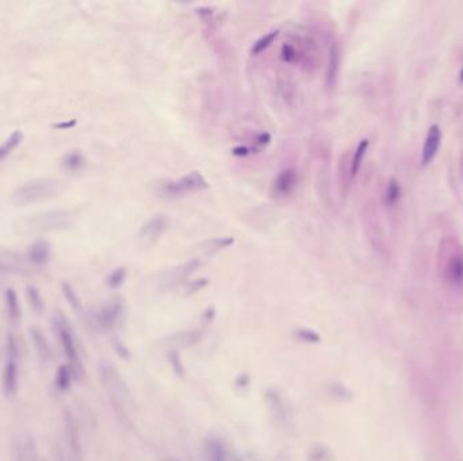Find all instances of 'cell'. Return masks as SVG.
Listing matches in <instances>:
<instances>
[{
  "label": "cell",
  "mask_w": 463,
  "mask_h": 461,
  "mask_svg": "<svg viewBox=\"0 0 463 461\" xmlns=\"http://www.w3.org/2000/svg\"><path fill=\"white\" fill-rule=\"evenodd\" d=\"M101 380L103 387L108 395V399L114 408L115 412L122 418L127 424L130 422V410L133 409V399L130 396V391L127 383L121 378L120 372L110 364L104 362L99 367Z\"/></svg>",
  "instance_id": "obj_1"
},
{
  "label": "cell",
  "mask_w": 463,
  "mask_h": 461,
  "mask_svg": "<svg viewBox=\"0 0 463 461\" xmlns=\"http://www.w3.org/2000/svg\"><path fill=\"white\" fill-rule=\"evenodd\" d=\"M58 192V183L53 179H35L21 185L13 195L14 203L18 206L30 205L49 199Z\"/></svg>",
  "instance_id": "obj_2"
},
{
  "label": "cell",
  "mask_w": 463,
  "mask_h": 461,
  "mask_svg": "<svg viewBox=\"0 0 463 461\" xmlns=\"http://www.w3.org/2000/svg\"><path fill=\"white\" fill-rule=\"evenodd\" d=\"M54 329H56L57 338L60 341V345L64 351V355L67 356V360H68V365L72 368V371L75 374V379L81 380L83 376H84V368H83L81 360L79 356L76 340L74 337V333H72L70 325L67 324L65 318H63V317L54 318Z\"/></svg>",
  "instance_id": "obj_3"
},
{
  "label": "cell",
  "mask_w": 463,
  "mask_h": 461,
  "mask_svg": "<svg viewBox=\"0 0 463 461\" xmlns=\"http://www.w3.org/2000/svg\"><path fill=\"white\" fill-rule=\"evenodd\" d=\"M448 249H441L443 260V276L444 280L453 287L463 285V249L455 241H446Z\"/></svg>",
  "instance_id": "obj_4"
},
{
  "label": "cell",
  "mask_w": 463,
  "mask_h": 461,
  "mask_svg": "<svg viewBox=\"0 0 463 461\" xmlns=\"http://www.w3.org/2000/svg\"><path fill=\"white\" fill-rule=\"evenodd\" d=\"M30 228L37 231H58L68 229L72 222V214L64 210H53L35 215L30 221Z\"/></svg>",
  "instance_id": "obj_5"
},
{
  "label": "cell",
  "mask_w": 463,
  "mask_h": 461,
  "mask_svg": "<svg viewBox=\"0 0 463 461\" xmlns=\"http://www.w3.org/2000/svg\"><path fill=\"white\" fill-rule=\"evenodd\" d=\"M209 187L205 178L200 172H191L186 176H183L178 181H170L164 185V191L168 195L178 196L186 192H194V191H204Z\"/></svg>",
  "instance_id": "obj_6"
},
{
  "label": "cell",
  "mask_w": 463,
  "mask_h": 461,
  "mask_svg": "<svg viewBox=\"0 0 463 461\" xmlns=\"http://www.w3.org/2000/svg\"><path fill=\"white\" fill-rule=\"evenodd\" d=\"M266 399H267V403L273 411V415L277 419V422L284 429L291 428V425H293L291 411H290L289 405L286 403V401L283 399L282 395L277 389H268L266 394Z\"/></svg>",
  "instance_id": "obj_7"
},
{
  "label": "cell",
  "mask_w": 463,
  "mask_h": 461,
  "mask_svg": "<svg viewBox=\"0 0 463 461\" xmlns=\"http://www.w3.org/2000/svg\"><path fill=\"white\" fill-rule=\"evenodd\" d=\"M64 425L68 446L71 449V455L75 461H83V445L80 438V430L77 425L76 418L70 409L64 410Z\"/></svg>",
  "instance_id": "obj_8"
},
{
  "label": "cell",
  "mask_w": 463,
  "mask_h": 461,
  "mask_svg": "<svg viewBox=\"0 0 463 461\" xmlns=\"http://www.w3.org/2000/svg\"><path fill=\"white\" fill-rule=\"evenodd\" d=\"M441 138H443V134H441L440 126L439 125L430 126L427 135H425L423 151H421V162L424 165L430 164L437 157L440 145H441Z\"/></svg>",
  "instance_id": "obj_9"
},
{
  "label": "cell",
  "mask_w": 463,
  "mask_h": 461,
  "mask_svg": "<svg viewBox=\"0 0 463 461\" xmlns=\"http://www.w3.org/2000/svg\"><path fill=\"white\" fill-rule=\"evenodd\" d=\"M168 226V219L159 214L152 217L140 230V238L147 244V245H154V242L160 238V235L165 231Z\"/></svg>",
  "instance_id": "obj_10"
},
{
  "label": "cell",
  "mask_w": 463,
  "mask_h": 461,
  "mask_svg": "<svg viewBox=\"0 0 463 461\" xmlns=\"http://www.w3.org/2000/svg\"><path fill=\"white\" fill-rule=\"evenodd\" d=\"M13 461H40L34 441L29 436H21L13 442Z\"/></svg>",
  "instance_id": "obj_11"
},
{
  "label": "cell",
  "mask_w": 463,
  "mask_h": 461,
  "mask_svg": "<svg viewBox=\"0 0 463 461\" xmlns=\"http://www.w3.org/2000/svg\"><path fill=\"white\" fill-rule=\"evenodd\" d=\"M18 382H19L18 361L7 360L4 369H3V378H1V388H3L4 396L11 398L15 395V392L18 389Z\"/></svg>",
  "instance_id": "obj_12"
},
{
  "label": "cell",
  "mask_w": 463,
  "mask_h": 461,
  "mask_svg": "<svg viewBox=\"0 0 463 461\" xmlns=\"http://www.w3.org/2000/svg\"><path fill=\"white\" fill-rule=\"evenodd\" d=\"M297 183H298L297 171L293 168H286L278 174L277 179L274 181V185H273V191L279 198L289 196L297 187Z\"/></svg>",
  "instance_id": "obj_13"
},
{
  "label": "cell",
  "mask_w": 463,
  "mask_h": 461,
  "mask_svg": "<svg viewBox=\"0 0 463 461\" xmlns=\"http://www.w3.org/2000/svg\"><path fill=\"white\" fill-rule=\"evenodd\" d=\"M122 312V303L120 301H111L106 303L95 315V321L103 329H110L115 325Z\"/></svg>",
  "instance_id": "obj_14"
},
{
  "label": "cell",
  "mask_w": 463,
  "mask_h": 461,
  "mask_svg": "<svg viewBox=\"0 0 463 461\" xmlns=\"http://www.w3.org/2000/svg\"><path fill=\"white\" fill-rule=\"evenodd\" d=\"M30 338L33 341L34 349H35L40 360L44 361V362L51 361V358H53L51 342L47 338V335L42 333V330L38 329V328H31L30 329Z\"/></svg>",
  "instance_id": "obj_15"
},
{
  "label": "cell",
  "mask_w": 463,
  "mask_h": 461,
  "mask_svg": "<svg viewBox=\"0 0 463 461\" xmlns=\"http://www.w3.org/2000/svg\"><path fill=\"white\" fill-rule=\"evenodd\" d=\"M205 456L207 461H229V453L218 438L210 437L205 444Z\"/></svg>",
  "instance_id": "obj_16"
},
{
  "label": "cell",
  "mask_w": 463,
  "mask_h": 461,
  "mask_svg": "<svg viewBox=\"0 0 463 461\" xmlns=\"http://www.w3.org/2000/svg\"><path fill=\"white\" fill-rule=\"evenodd\" d=\"M340 71V49L334 44L330 51V60H328V69H327V87L334 90Z\"/></svg>",
  "instance_id": "obj_17"
},
{
  "label": "cell",
  "mask_w": 463,
  "mask_h": 461,
  "mask_svg": "<svg viewBox=\"0 0 463 461\" xmlns=\"http://www.w3.org/2000/svg\"><path fill=\"white\" fill-rule=\"evenodd\" d=\"M201 333L198 330H190V332H183V333L175 334L168 340V345L172 346V351H177L179 348H190L195 345L201 340Z\"/></svg>",
  "instance_id": "obj_18"
},
{
  "label": "cell",
  "mask_w": 463,
  "mask_h": 461,
  "mask_svg": "<svg viewBox=\"0 0 463 461\" xmlns=\"http://www.w3.org/2000/svg\"><path fill=\"white\" fill-rule=\"evenodd\" d=\"M51 256V245L47 241H38L29 249V258L35 265H42Z\"/></svg>",
  "instance_id": "obj_19"
},
{
  "label": "cell",
  "mask_w": 463,
  "mask_h": 461,
  "mask_svg": "<svg viewBox=\"0 0 463 461\" xmlns=\"http://www.w3.org/2000/svg\"><path fill=\"white\" fill-rule=\"evenodd\" d=\"M4 301H6V308H7V315L10 318L11 322H18L21 319V306H19V299H18V295L15 292V290L13 288H8L6 290V294H4Z\"/></svg>",
  "instance_id": "obj_20"
},
{
  "label": "cell",
  "mask_w": 463,
  "mask_h": 461,
  "mask_svg": "<svg viewBox=\"0 0 463 461\" xmlns=\"http://www.w3.org/2000/svg\"><path fill=\"white\" fill-rule=\"evenodd\" d=\"M75 379V374L68 364H63L58 367L54 378V385L60 391H68ZM76 380V379H75Z\"/></svg>",
  "instance_id": "obj_21"
},
{
  "label": "cell",
  "mask_w": 463,
  "mask_h": 461,
  "mask_svg": "<svg viewBox=\"0 0 463 461\" xmlns=\"http://www.w3.org/2000/svg\"><path fill=\"white\" fill-rule=\"evenodd\" d=\"M22 140H24V133L17 130L3 144H0V161H3L6 157L13 153L21 145Z\"/></svg>",
  "instance_id": "obj_22"
},
{
  "label": "cell",
  "mask_w": 463,
  "mask_h": 461,
  "mask_svg": "<svg viewBox=\"0 0 463 461\" xmlns=\"http://www.w3.org/2000/svg\"><path fill=\"white\" fill-rule=\"evenodd\" d=\"M401 194H403V188H401L400 181L394 179V178H391V179L387 181L385 195H384L386 206L393 207V206L397 205V202L401 199Z\"/></svg>",
  "instance_id": "obj_23"
},
{
  "label": "cell",
  "mask_w": 463,
  "mask_h": 461,
  "mask_svg": "<svg viewBox=\"0 0 463 461\" xmlns=\"http://www.w3.org/2000/svg\"><path fill=\"white\" fill-rule=\"evenodd\" d=\"M84 165H86V158L79 151H71L63 157V167L70 172H76Z\"/></svg>",
  "instance_id": "obj_24"
},
{
  "label": "cell",
  "mask_w": 463,
  "mask_h": 461,
  "mask_svg": "<svg viewBox=\"0 0 463 461\" xmlns=\"http://www.w3.org/2000/svg\"><path fill=\"white\" fill-rule=\"evenodd\" d=\"M368 146H370V141L367 138H364V140L360 141L359 145H358V148H357V151L354 153V157H352V161H351V176L352 178H355L358 175L360 167L363 164V160H364L366 153L368 151Z\"/></svg>",
  "instance_id": "obj_25"
},
{
  "label": "cell",
  "mask_w": 463,
  "mask_h": 461,
  "mask_svg": "<svg viewBox=\"0 0 463 461\" xmlns=\"http://www.w3.org/2000/svg\"><path fill=\"white\" fill-rule=\"evenodd\" d=\"M309 461H334L331 449L324 444H314L308 455Z\"/></svg>",
  "instance_id": "obj_26"
},
{
  "label": "cell",
  "mask_w": 463,
  "mask_h": 461,
  "mask_svg": "<svg viewBox=\"0 0 463 461\" xmlns=\"http://www.w3.org/2000/svg\"><path fill=\"white\" fill-rule=\"evenodd\" d=\"M26 296L30 308L35 312H42L44 311V301L40 294V291L34 285H27L26 288Z\"/></svg>",
  "instance_id": "obj_27"
},
{
  "label": "cell",
  "mask_w": 463,
  "mask_h": 461,
  "mask_svg": "<svg viewBox=\"0 0 463 461\" xmlns=\"http://www.w3.org/2000/svg\"><path fill=\"white\" fill-rule=\"evenodd\" d=\"M63 294H64L67 302L70 303V306L72 308V310L80 314L83 311V305H81L80 298L77 296L76 291L72 288L71 284H68V283L63 284Z\"/></svg>",
  "instance_id": "obj_28"
},
{
  "label": "cell",
  "mask_w": 463,
  "mask_h": 461,
  "mask_svg": "<svg viewBox=\"0 0 463 461\" xmlns=\"http://www.w3.org/2000/svg\"><path fill=\"white\" fill-rule=\"evenodd\" d=\"M278 34H279V31H278V30H274V31L266 34L264 37H261L260 40H257V42L254 44V48H252V54L257 56V54H260V53L267 51V49L273 45V42L277 40Z\"/></svg>",
  "instance_id": "obj_29"
},
{
  "label": "cell",
  "mask_w": 463,
  "mask_h": 461,
  "mask_svg": "<svg viewBox=\"0 0 463 461\" xmlns=\"http://www.w3.org/2000/svg\"><path fill=\"white\" fill-rule=\"evenodd\" d=\"M6 352H7V360H14V361L19 360L21 349H19V345H18V341H17L15 335H13V334L7 335Z\"/></svg>",
  "instance_id": "obj_30"
},
{
  "label": "cell",
  "mask_w": 463,
  "mask_h": 461,
  "mask_svg": "<svg viewBox=\"0 0 463 461\" xmlns=\"http://www.w3.org/2000/svg\"><path fill=\"white\" fill-rule=\"evenodd\" d=\"M125 279H127V269L125 268H117L108 275L107 283H108L110 287L117 288V287H121L125 283Z\"/></svg>",
  "instance_id": "obj_31"
},
{
  "label": "cell",
  "mask_w": 463,
  "mask_h": 461,
  "mask_svg": "<svg viewBox=\"0 0 463 461\" xmlns=\"http://www.w3.org/2000/svg\"><path fill=\"white\" fill-rule=\"evenodd\" d=\"M295 337L302 341V342H307V344H317L320 342V335L310 330V329H305V328H300V329H295Z\"/></svg>",
  "instance_id": "obj_32"
},
{
  "label": "cell",
  "mask_w": 463,
  "mask_h": 461,
  "mask_svg": "<svg viewBox=\"0 0 463 461\" xmlns=\"http://www.w3.org/2000/svg\"><path fill=\"white\" fill-rule=\"evenodd\" d=\"M330 392L334 398H337V399H347L350 398V391L340 383H334V385L330 387Z\"/></svg>",
  "instance_id": "obj_33"
},
{
  "label": "cell",
  "mask_w": 463,
  "mask_h": 461,
  "mask_svg": "<svg viewBox=\"0 0 463 461\" xmlns=\"http://www.w3.org/2000/svg\"><path fill=\"white\" fill-rule=\"evenodd\" d=\"M170 362H171V365H172V368H174L175 374H177V375H179V376H183V374H184V367H183V364H181V360H180L178 351H171V355H170Z\"/></svg>",
  "instance_id": "obj_34"
},
{
  "label": "cell",
  "mask_w": 463,
  "mask_h": 461,
  "mask_svg": "<svg viewBox=\"0 0 463 461\" xmlns=\"http://www.w3.org/2000/svg\"><path fill=\"white\" fill-rule=\"evenodd\" d=\"M282 58L286 62H294L297 60V51L291 45H283Z\"/></svg>",
  "instance_id": "obj_35"
},
{
  "label": "cell",
  "mask_w": 463,
  "mask_h": 461,
  "mask_svg": "<svg viewBox=\"0 0 463 461\" xmlns=\"http://www.w3.org/2000/svg\"><path fill=\"white\" fill-rule=\"evenodd\" d=\"M206 284H207L206 279H197V280L190 283L187 287V295L198 292L200 290H202L205 287Z\"/></svg>",
  "instance_id": "obj_36"
},
{
  "label": "cell",
  "mask_w": 463,
  "mask_h": 461,
  "mask_svg": "<svg viewBox=\"0 0 463 461\" xmlns=\"http://www.w3.org/2000/svg\"><path fill=\"white\" fill-rule=\"evenodd\" d=\"M233 238L232 237H225V238H216L213 241V244L216 245V249H222V248H227L233 244Z\"/></svg>",
  "instance_id": "obj_37"
},
{
  "label": "cell",
  "mask_w": 463,
  "mask_h": 461,
  "mask_svg": "<svg viewBox=\"0 0 463 461\" xmlns=\"http://www.w3.org/2000/svg\"><path fill=\"white\" fill-rule=\"evenodd\" d=\"M115 351L122 358V359H128L130 356V352H129L128 348L122 344V342H115Z\"/></svg>",
  "instance_id": "obj_38"
},
{
  "label": "cell",
  "mask_w": 463,
  "mask_h": 461,
  "mask_svg": "<svg viewBox=\"0 0 463 461\" xmlns=\"http://www.w3.org/2000/svg\"><path fill=\"white\" fill-rule=\"evenodd\" d=\"M76 119H70V121H65V122H57V124H54V125H51V126L54 128H60V130H67V128L76 126Z\"/></svg>",
  "instance_id": "obj_39"
},
{
  "label": "cell",
  "mask_w": 463,
  "mask_h": 461,
  "mask_svg": "<svg viewBox=\"0 0 463 461\" xmlns=\"http://www.w3.org/2000/svg\"><path fill=\"white\" fill-rule=\"evenodd\" d=\"M257 141L260 145H267L271 141V135L268 133H261L257 135Z\"/></svg>",
  "instance_id": "obj_40"
},
{
  "label": "cell",
  "mask_w": 463,
  "mask_h": 461,
  "mask_svg": "<svg viewBox=\"0 0 463 461\" xmlns=\"http://www.w3.org/2000/svg\"><path fill=\"white\" fill-rule=\"evenodd\" d=\"M248 153H250V149L245 146H237L233 149V154H236V156H247Z\"/></svg>",
  "instance_id": "obj_41"
},
{
  "label": "cell",
  "mask_w": 463,
  "mask_h": 461,
  "mask_svg": "<svg viewBox=\"0 0 463 461\" xmlns=\"http://www.w3.org/2000/svg\"><path fill=\"white\" fill-rule=\"evenodd\" d=\"M163 461H183V460H180V459H177V458H165V459H163Z\"/></svg>",
  "instance_id": "obj_42"
},
{
  "label": "cell",
  "mask_w": 463,
  "mask_h": 461,
  "mask_svg": "<svg viewBox=\"0 0 463 461\" xmlns=\"http://www.w3.org/2000/svg\"><path fill=\"white\" fill-rule=\"evenodd\" d=\"M460 83H463V68L461 69V72H460Z\"/></svg>",
  "instance_id": "obj_43"
},
{
  "label": "cell",
  "mask_w": 463,
  "mask_h": 461,
  "mask_svg": "<svg viewBox=\"0 0 463 461\" xmlns=\"http://www.w3.org/2000/svg\"><path fill=\"white\" fill-rule=\"evenodd\" d=\"M461 171H462V175H463V154L462 157H461Z\"/></svg>",
  "instance_id": "obj_44"
}]
</instances>
